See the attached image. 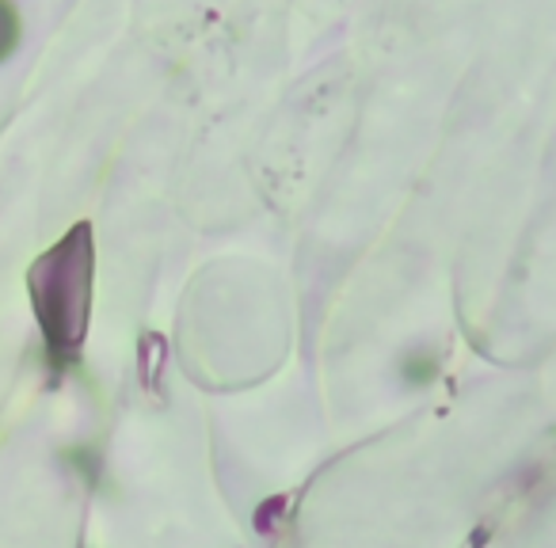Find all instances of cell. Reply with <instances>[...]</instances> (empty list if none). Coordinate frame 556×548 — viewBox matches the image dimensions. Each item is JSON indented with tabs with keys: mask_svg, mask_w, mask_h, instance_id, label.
<instances>
[{
	"mask_svg": "<svg viewBox=\"0 0 556 548\" xmlns=\"http://www.w3.org/2000/svg\"><path fill=\"white\" fill-rule=\"evenodd\" d=\"M20 35H24V24H20V12L12 9V0H0V65H4L12 54H16Z\"/></svg>",
	"mask_w": 556,
	"mask_h": 548,
	"instance_id": "obj_2",
	"label": "cell"
},
{
	"mask_svg": "<svg viewBox=\"0 0 556 548\" xmlns=\"http://www.w3.org/2000/svg\"><path fill=\"white\" fill-rule=\"evenodd\" d=\"M35 317L47 335L54 362L77 358L88 328V302H92V229L73 225L47 255H39L27 275Z\"/></svg>",
	"mask_w": 556,
	"mask_h": 548,
	"instance_id": "obj_1",
	"label": "cell"
}]
</instances>
